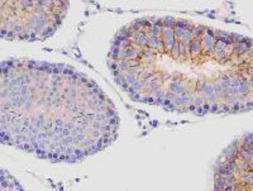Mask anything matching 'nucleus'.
Masks as SVG:
<instances>
[{
  "label": "nucleus",
  "mask_w": 253,
  "mask_h": 191,
  "mask_svg": "<svg viewBox=\"0 0 253 191\" xmlns=\"http://www.w3.org/2000/svg\"><path fill=\"white\" fill-rule=\"evenodd\" d=\"M0 32L6 41H44L55 35L69 0H0Z\"/></svg>",
  "instance_id": "3"
},
{
  "label": "nucleus",
  "mask_w": 253,
  "mask_h": 191,
  "mask_svg": "<svg viewBox=\"0 0 253 191\" xmlns=\"http://www.w3.org/2000/svg\"><path fill=\"white\" fill-rule=\"evenodd\" d=\"M1 143L49 162H81L119 134V114L99 85L63 64L1 62Z\"/></svg>",
  "instance_id": "2"
},
{
  "label": "nucleus",
  "mask_w": 253,
  "mask_h": 191,
  "mask_svg": "<svg viewBox=\"0 0 253 191\" xmlns=\"http://www.w3.org/2000/svg\"><path fill=\"white\" fill-rule=\"evenodd\" d=\"M215 190L253 191V133L230 143L214 166Z\"/></svg>",
  "instance_id": "4"
},
{
  "label": "nucleus",
  "mask_w": 253,
  "mask_h": 191,
  "mask_svg": "<svg viewBox=\"0 0 253 191\" xmlns=\"http://www.w3.org/2000/svg\"><path fill=\"white\" fill-rule=\"evenodd\" d=\"M108 69L135 103L200 116L253 110V39L238 33L139 18L115 35Z\"/></svg>",
  "instance_id": "1"
}]
</instances>
